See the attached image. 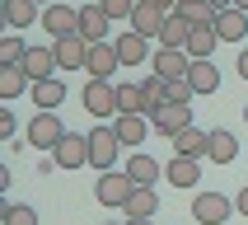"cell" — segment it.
Here are the masks:
<instances>
[{"label":"cell","mask_w":248,"mask_h":225,"mask_svg":"<svg viewBox=\"0 0 248 225\" xmlns=\"http://www.w3.org/2000/svg\"><path fill=\"white\" fill-rule=\"evenodd\" d=\"M80 38L84 42H112V19L103 5H80Z\"/></svg>","instance_id":"cell-8"},{"label":"cell","mask_w":248,"mask_h":225,"mask_svg":"<svg viewBox=\"0 0 248 225\" xmlns=\"http://www.w3.org/2000/svg\"><path fill=\"white\" fill-rule=\"evenodd\" d=\"M80 103H84V112H94L98 122L103 117H117V84L112 80H89L80 89Z\"/></svg>","instance_id":"cell-4"},{"label":"cell","mask_w":248,"mask_h":225,"mask_svg":"<svg viewBox=\"0 0 248 225\" xmlns=\"http://www.w3.org/2000/svg\"><path fill=\"white\" fill-rule=\"evenodd\" d=\"M24 89H33V80L24 75V66H0V98H5V103L19 98Z\"/></svg>","instance_id":"cell-28"},{"label":"cell","mask_w":248,"mask_h":225,"mask_svg":"<svg viewBox=\"0 0 248 225\" xmlns=\"http://www.w3.org/2000/svg\"><path fill=\"white\" fill-rule=\"evenodd\" d=\"M61 136H66V127H61L56 112H33V122H28V145L33 150H56Z\"/></svg>","instance_id":"cell-6"},{"label":"cell","mask_w":248,"mask_h":225,"mask_svg":"<svg viewBox=\"0 0 248 225\" xmlns=\"http://www.w3.org/2000/svg\"><path fill=\"white\" fill-rule=\"evenodd\" d=\"M28 42L24 38H0V66H24Z\"/></svg>","instance_id":"cell-33"},{"label":"cell","mask_w":248,"mask_h":225,"mask_svg":"<svg viewBox=\"0 0 248 225\" xmlns=\"http://www.w3.org/2000/svg\"><path fill=\"white\" fill-rule=\"evenodd\" d=\"M164 178L173 183V188H197L202 169H197V160H187V155H173V160L164 164Z\"/></svg>","instance_id":"cell-20"},{"label":"cell","mask_w":248,"mask_h":225,"mask_svg":"<svg viewBox=\"0 0 248 225\" xmlns=\"http://www.w3.org/2000/svg\"><path fill=\"white\" fill-rule=\"evenodd\" d=\"M112 47H117V61H122V66H140V61L150 56V38H140L136 28L117 33V38H112Z\"/></svg>","instance_id":"cell-14"},{"label":"cell","mask_w":248,"mask_h":225,"mask_svg":"<svg viewBox=\"0 0 248 225\" xmlns=\"http://www.w3.org/2000/svg\"><path fill=\"white\" fill-rule=\"evenodd\" d=\"M33 5H42V10H47V5H56V0H33Z\"/></svg>","instance_id":"cell-42"},{"label":"cell","mask_w":248,"mask_h":225,"mask_svg":"<svg viewBox=\"0 0 248 225\" xmlns=\"http://www.w3.org/2000/svg\"><path fill=\"white\" fill-rule=\"evenodd\" d=\"M234 211H239V216H248V188H244V193L234 197Z\"/></svg>","instance_id":"cell-38"},{"label":"cell","mask_w":248,"mask_h":225,"mask_svg":"<svg viewBox=\"0 0 248 225\" xmlns=\"http://www.w3.org/2000/svg\"><path fill=\"white\" fill-rule=\"evenodd\" d=\"M14 136V117H10V112H0V141H10Z\"/></svg>","instance_id":"cell-36"},{"label":"cell","mask_w":248,"mask_h":225,"mask_svg":"<svg viewBox=\"0 0 248 225\" xmlns=\"http://www.w3.org/2000/svg\"><path fill=\"white\" fill-rule=\"evenodd\" d=\"M169 14H159L150 0H136V14H131V28H136L140 38H159V28H164Z\"/></svg>","instance_id":"cell-19"},{"label":"cell","mask_w":248,"mask_h":225,"mask_svg":"<svg viewBox=\"0 0 248 225\" xmlns=\"http://www.w3.org/2000/svg\"><path fill=\"white\" fill-rule=\"evenodd\" d=\"M52 160H56V169H80V164H89V131H66L61 145L52 150Z\"/></svg>","instance_id":"cell-7"},{"label":"cell","mask_w":248,"mask_h":225,"mask_svg":"<svg viewBox=\"0 0 248 225\" xmlns=\"http://www.w3.org/2000/svg\"><path fill=\"white\" fill-rule=\"evenodd\" d=\"M155 211H159V193L155 188H136L131 202H126V221H155Z\"/></svg>","instance_id":"cell-22"},{"label":"cell","mask_w":248,"mask_h":225,"mask_svg":"<svg viewBox=\"0 0 248 225\" xmlns=\"http://www.w3.org/2000/svg\"><path fill=\"white\" fill-rule=\"evenodd\" d=\"M117 150H126V145H122V141H117V131H112L108 122L89 131V164H94L98 174H108V169L117 164Z\"/></svg>","instance_id":"cell-3"},{"label":"cell","mask_w":248,"mask_h":225,"mask_svg":"<svg viewBox=\"0 0 248 225\" xmlns=\"http://www.w3.org/2000/svg\"><path fill=\"white\" fill-rule=\"evenodd\" d=\"M0 10H5V24H10V28H28L33 19H42L33 0H5Z\"/></svg>","instance_id":"cell-29"},{"label":"cell","mask_w":248,"mask_h":225,"mask_svg":"<svg viewBox=\"0 0 248 225\" xmlns=\"http://www.w3.org/2000/svg\"><path fill=\"white\" fill-rule=\"evenodd\" d=\"M169 145H173V155L202 160V155H211V131H202V127H187V131H178V136L169 141Z\"/></svg>","instance_id":"cell-18"},{"label":"cell","mask_w":248,"mask_h":225,"mask_svg":"<svg viewBox=\"0 0 248 225\" xmlns=\"http://www.w3.org/2000/svg\"><path fill=\"white\" fill-rule=\"evenodd\" d=\"M234 10H244V14H248V0H234Z\"/></svg>","instance_id":"cell-41"},{"label":"cell","mask_w":248,"mask_h":225,"mask_svg":"<svg viewBox=\"0 0 248 225\" xmlns=\"http://www.w3.org/2000/svg\"><path fill=\"white\" fill-rule=\"evenodd\" d=\"M28 94H33V108H38V112H56L61 103H66V80H61V75H52V80H38Z\"/></svg>","instance_id":"cell-16"},{"label":"cell","mask_w":248,"mask_h":225,"mask_svg":"<svg viewBox=\"0 0 248 225\" xmlns=\"http://www.w3.org/2000/svg\"><path fill=\"white\" fill-rule=\"evenodd\" d=\"M131 193H136V178H131L126 169H108V174H98V183H94V197L103 207H126Z\"/></svg>","instance_id":"cell-1"},{"label":"cell","mask_w":248,"mask_h":225,"mask_svg":"<svg viewBox=\"0 0 248 225\" xmlns=\"http://www.w3.org/2000/svg\"><path fill=\"white\" fill-rule=\"evenodd\" d=\"M150 5H155L159 14H178V0H150Z\"/></svg>","instance_id":"cell-37"},{"label":"cell","mask_w":248,"mask_h":225,"mask_svg":"<svg viewBox=\"0 0 248 225\" xmlns=\"http://www.w3.org/2000/svg\"><path fill=\"white\" fill-rule=\"evenodd\" d=\"M117 112H145L140 84H117Z\"/></svg>","instance_id":"cell-32"},{"label":"cell","mask_w":248,"mask_h":225,"mask_svg":"<svg viewBox=\"0 0 248 225\" xmlns=\"http://www.w3.org/2000/svg\"><path fill=\"white\" fill-rule=\"evenodd\" d=\"M150 70L159 75V80H187V70H192V56L178 52V47H155Z\"/></svg>","instance_id":"cell-9"},{"label":"cell","mask_w":248,"mask_h":225,"mask_svg":"<svg viewBox=\"0 0 248 225\" xmlns=\"http://www.w3.org/2000/svg\"><path fill=\"white\" fill-rule=\"evenodd\" d=\"M42 33H47V38H75V33H80V10H75V5H66V0H56V5H47V10H42Z\"/></svg>","instance_id":"cell-5"},{"label":"cell","mask_w":248,"mask_h":225,"mask_svg":"<svg viewBox=\"0 0 248 225\" xmlns=\"http://www.w3.org/2000/svg\"><path fill=\"white\" fill-rule=\"evenodd\" d=\"M56 70H61V66H56V52H52V47H28V56H24V75H28L33 84H38V80H52Z\"/></svg>","instance_id":"cell-17"},{"label":"cell","mask_w":248,"mask_h":225,"mask_svg":"<svg viewBox=\"0 0 248 225\" xmlns=\"http://www.w3.org/2000/svg\"><path fill=\"white\" fill-rule=\"evenodd\" d=\"M66 5H75V10H80V0H66Z\"/></svg>","instance_id":"cell-44"},{"label":"cell","mask_w":248,"mask_h":225,"mask_svg":"<svg viewBox=\"0 0 248 225\" xmlns=\"http://www.w3.org/2000/svg\"><path fill=\"white\" fill-rule=\"evenodd\" d=\"M89 47H94V42H84L80 33H75V38H56V42H52L56 66H61V70H84V61H89Z\"/></svg>","instance_id":"cell-11"},{"label":"cell","mask_w":248,"mask_h":225,"mask_svg":"<svg viewBox=\"0 0 248 225\" xmlns=\"http://www.w3.org/2000/svg\"><path fill=\"white\" fill-rule=\"evenodd\" d=\"M230 216H234V197H225V193H197L192 197L197 225H230Z\"/></svg>","instance_id":"cell-2"},{"label":"cell","mask_w":248,"mask_h":225,"mask_svg":"<svg viewBox=\"0 0 248 225\" xmlns=\"http://www.w3.org/2000/svg\"><path fill=\"white\" fill-rule=\"evenodd\" d=\"M126 225H155V221H126Z\"/></svg>","instance_id":"cell-43"},{"label":"cell","mask_w":248,"mask_h":225,"mask_svg":"<svg viewBox=\"0 0 248 225\" xmlns=\"http://www.w3.org/2000/svg\"><path fill=\"white\" fill-rule=\"evenodd\" d=\"M244 122H248V108H244Z\"/></svg>","instance_id":"cell-45"},{"label":"cell","mask_w":248,"mask_h":225,"mask_svg":"<svg viewBox=\"0 0 248 225\" xmlns=\"http://www.w3.org/2000/svg\"><path fill=\"white\" fill-rule=\"evenodd\" d=\"M211 10H216V14H225V10H234V0H211Z\"/></svg>","instance_id":"cell-39"},{"label":"cell","mask_w":248,"mask_h":225,"mask_svg":"<svg viewBox=\"0 0 248 225\" xmlns=\"http://www.w3.org/2000/svg\"><path fill=\"white\" fill-rule=\"evenodd\" d=\"M187 38H192V24L183 19V14H169L164 19V28H159V47H187Z\"/></svg>","instance_id":"cell-23"},{"label":"cell","mask_w":248,"mask_h":225,"mask_svg":"<svg viewBox=\"0 0 248 225\" xmlns=\"http://www.w3.org/2000/svg\"><path fill=\"white\" fill-rule=\"evenodd\" d=\"M239 75H244V80H248V47H244V52H239Z\"/></svg>","instance_id":"cell-40"},{"label":"cell","mask_w":248,"mask_h":225,"mask_svg":"<svg viewBox=\"0 0 248 225\" xmlns=\"http://www.w3.org/2000/svg\"><path fill=\"white\" fill-rule=\"evenodd\" d=\"M164 98L169 103H192V84L187 80H164Z\"/></svg>","instance_id":"cell-34"},{"label":"cell","mask_w":248,"mask_h":225,"mask_svg":"<svg viewBox=\"0 0 248 225\" xmlns=\"http://www.w3.org/2000/svg\"><path fill=\"white\" fill-rule=\"evenodd\" d=\"M187 84H192V94H216V89H220V70H216V61H192Z\"/></svg>","instance_id":"cell-21"},{"label":"cell","mask_w":248,"mask_h":225,"mask_svg":"<svg viewBox=\"0 0 248 225\" xmlns=\"http://www.w3.org/2000/svg\"><path fill=\"white\" fill-rule=\"evenodd\" d=\"M117 66H122V61H117V47H112V42H94V47H89V61H84V75H89V80H112Z\"/></svg>","instance_id":"cell-13"},{"label":"cell","mask_w":248,"mask_h":225,"mask_svg":"<svg viewBox=\"0 0 248 225\" xmlns=\"http://www.w3.org/2000/svg\"><path fill=\"white\" fill-rule=\"evenodd\" d=\"M216 33H220V42L248 38V14H244V10H225L220 19H216Z\"/></svg>","instance_id":"cell-26"},{"label":"cell","mask_w":248,"mask_h":225,"mask_svg":"<svg viewBox=\"0 0 248 225\" xmlns=\"http://www.w3.org/2000/svg\"><path fill=\"white\" fill-rule=\"evenodd\" d=\"M126 174L136 178V188H155V183L164 178V164H159L150 150H136L131 160H126Z\"/></svg>","instance_id":"cell-15"},{"label":"cell","mask_w":248,"mask_h":225,"mask_svg":"<svg viewBox=\"0 0 248 225\" xmlns=\"http://www.w3.org/2000/svg\"><path fill=\"white\" fill-rule=\"evenodd\" d=\"M178 14L192 28H216V19H220V14L211 10V0H178Z\"/></svg>","instance_id":"cell-25"},{"label":"cell","mask_w":248,"mask_h":225,"mask_svg":"<svg viewBox=\"0 0 248 225\" xmlns=\"http://www.w3.org/2000/svg\"><path fill=\"white\" fill-rule=\"evenodd\" d=\"M150 127L159 131V136L173 141L178 131H187V127H192V103H164V108L150 117Z\"/></svg>","instance_id":"cell-10"},{"label":"cell","mask_w":248,"mask_h":225,"mask_svg":"<svg viewBox=\"0 0 248 225\" xmlns=\"http://www.w3.org/2000/svg\"><path fill=\"white\" fill-rule=\"evenodd\" d=\"M103 10H108V19H131L136 14V0H98Z\"/></svg>","instance_id":"cell-35"},{"label":"cell","mask_w":248,"mask_h":225,"mask_svg":"<svg viewBox=\"0 0 248 225\" xmlns=\"http://www.w3.org/2000/svg\"><path fill=\"white\" fill-rule=\"evenodd\" d=\"M220 47V33L216 28H192V38H187V47L183 52L192 56V61H211V52Z\"/></svg>","instance_id":"cell-24"},{"label":"cell","mask_w":248,"mask_h":225,"mask_svg":"<svg viewBox=\"0 0 248 225\" xmlns=\"http://www.w3.org/2000/svg\"><path fill=\"white\" fill-rule=\"evenodd\" d=\"M140 94H145V117H155V112H159V108L169 103V98H164V80H159V75L140 80Z\"/></svg>","instance_id":"cell-30"},{"label":"cell","mask_w":248,"mask_h":225,"mask_svg":"<svg viewBox=\"0 0 248 225\" xmlns=\"http://www.w3.org/2000/svg\"><path fill=\"white\" fill-rule=\"evenodd\" d=\"M122 225H126V221H122Z\"/></svg>","instance_id":"cell-46"},{"label":"cell","mask_w":248,"mask_h":225,"mask_svg":"<svg viewBox=\"0 0 248 225\" xmlns=\"http://www.w3.org/2000/svg\"><path fill=\"white\" fill-rule=\"evenodd\" d=\"M211 160H216V164H234V160H239L234 131H225V127H216V131H211Z\"/></svg>","instance_id":"cell-27"},{"label":"cell","mask_w":248,"mask_h":225,"mask_svg":"<svg viewBox=\"0 0 248 225\" xmlns=\"http://www.w3.org/2000/svg\"><path fill=\"white\" fill-rule=\"evenodd\" d=\"M0 225H38V211L24 202H5L0 207Z\"/></svg>","instance_id":"cell-31"},{"label":"cell","mask_w":248,"mask_h":225,"mask_svg":"<svg viewBox=\"0 0 248 225\" xmlns=\"http://www.w3.org/2000/svg\"><path fill=\"white\" fill-rule=\"evenodd\" d=\"M112 131H117V141H122L126 150H136L140 141H145V131H150V117L145 112H117L112 117Z\"/></svg>","instance_id":"cell-12"}]
</instances>
